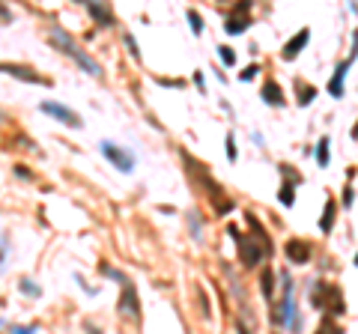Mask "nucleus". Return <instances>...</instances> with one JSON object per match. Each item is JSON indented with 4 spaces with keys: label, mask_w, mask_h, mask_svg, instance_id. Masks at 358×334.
<instances>
[{
    "label": "nucleus",
    "mask_w": 358,
    "mask_h": 334,
    "mask_svg": "<svg viewBox=\"0 0 358 334\" xmlns=\"http://www.w3.org/2000/svg\"><path fill=\"white\" fill-rule=\"evenodd\" d=\"M182 161H185V167H188V173L194 176L197 182L206 188V197H209V203H212V209L218 212V215H227V212H233V200L227 197V191H224V185L218 182V179H212V173H209V167L200 164V161H194L188 152H182Z\"/></svg>",
    "instance_id": "obj_1"
},
{
    "label": "nucleus",
    "mask_w": 358,
    "mask_h": 334,
    "mask_svg": "<svg viewBox=\"0 0 358 334\" xmlns=\"http://www.w3.org/2000/svg\"><path fill=\"white\" fill-rule=\"evenodd\" d=\"M48 39H51V42H54V45H57V48L63 51L66 57H72V60H75L78 66L84 69L87 75H93V78H101V63H96V60H93V57H90L87 51H81V48L75 45V39L66 33V30H60V27H51Z\"/></svg>",
    "instance_id": "obj_2"
},
{
    "label": "nucleus",
    "mask_w": 358,
    "mask_h": 334,
    "mask_svg": "<svg viewBox=\"0 0 358 334\" xmlns=\"http://www.w3.org/2000/svg\"><path fill=\"white\" fill-rule=\"evenodd\" d=\"M227 230L233 233V239H236V248H239V260H242V266H245V268L260 266V260L266 257V251H263L260 242H254V239H248V236H239V230H236L233 224H230Z\"/></svg>",
    "instance_id": "obj_3"
},
{
    "label": "nucleus",
    "mask_w": 358,
    "mask_h": 334,
    "mask_svg": "<svg viewBox=\"0 0 358 334\" xmlns=\"http://www.w3.org/2000/svg\"><path fill=\"white\" fill-rule=\"evenodd\" d=\"M323 293H317L314 296V301L317 304H323V310L326 313H331V316H343L346 313V304H343V293H340V287H320Z\"/></svg>",
    "instance_id": "obj_4"
},
{
    "label": "nucleus",
    "mask_w": 358,
    "mask_h": 334,
    "mask_svg": "<svg viewBox=\"0 0 358 334\" xmlns=\"http://www.w3.org/2000/svg\"><path fill=\"white\" fill-rule=\"evenodd\" d=\"M248 24H251V3H248V0H239V3L227 12L224 30H227V33H242Z\"/></svg>",
    "instance_id": "obj_5"
},
{
    "label": "nucleus",
    "mask_w": 358,
    "mask_h": 334,
    "mask_svg": "<svg viewBox=\"0 0 358 334\" xmlns=\"http://www.w3.org/2000/svg\"><path fill=\"white\" fill-rule=\"evenodd\" d=\"M101 155H105L111 164L117 167V170H123V173H131V170H134V155H131V152H126L123 146L111 143V140H105V143H101Z\"/></svg>",
    "instance_id": "obj_6"
},
{
    "label": "nucleus",
    "mask_w": 358,
    "mask_h": 334,
    "mask_svg": "<svg viewBox=\"0 0 358 334\" xmlns=\"http://www.w3.org/2000/svg\"><path fill=\"white\" fill-rule=\"evenodd\" d=\"M42 110H45V114H51L57 123H63V126H69V129H81V126H84V123H81V117H78L72 107H66V104L45 101V104H42Z\"/></svg>",
    "instance_id": "obj_7"
},
{
    "label": "nucleus",
    "mask_w": 358,
    "mask_h": 334,
    "mask_svg": "<svg viewBox=\"0 0 358 334\" xmlns=\"http://www.w3.org/2000/svg\"><path fill=\"white\" fill-rule=\"evenodd\" d=\"M0 72H6V75H12V78H18V81H27V84H45V87H51L48 78H42L36 69L21 66V63H0Z\"/></svg>",
    "instance_id": "obj_8"
},
{
    "label": "nucleus",
    "mask_w": 358,
    "mask_h": 334,
    "mask_svg": "<svg viewBox=\"0 0 358 334\" xmlns=\"http://www.w3.org/2000/svg\"><path fill=\"white\" fill-rule=\"evenodd\" d=\"M120 313L126 319H140V301H137V290L134 284H123V296H120Z\"/></svg>",
    "instance_id": "obj_9"
},
{
    "label": "nucleus",
    "mask_w": 358,
    "mask_h": 334,
    "mask_svg": "<svg viewBox=\"0 0 358 334\" xmlns=\"http://www.w3.org/2000/svg\"><path fill=\"white\" fill-rule=\"evenodd\" d=\"M284 251H287V257H290L293 266H304V263L311 260V245H308L304 239H290Z\"/></svg>",
    "instance_id": "obj_10"
},
{
    "label": "nucleus",
    "mask_w": 358,
    "mask_h": 334,
    "mask_svg": "<svg viewBox=\"0 0 358 334\" xmlns=\"http://www.w3.org/2000/svg\"><path fill=\"white\" fill-rule=\"evenodd\" d=\"M308 39H311V30L308 27H301L298 33L284 45V60H293V57H298L301 51H304V45H308Z\"/></svg>",
    "instance_id": "obj_11"
},
{
    "label": "nucleus",
    "mask_w": 358,
    "mask_h": 334,
    "mask_svg": "<svg viewBox=\"0 0 358 334\" xmlns=\"http://www.w3.org/2000/svg\"><path fill=\"white\" fill-rule=\"evenodd\" d=\"M281 170H284V176H287V182L281 185V203L284 206H293V200H295V182H301V176H295L293 173V167H287V164H281Z\"/></svg>",
    "instance_id": "obj_12"
},
{
    "label": "nucleus",
    "mask_w": 358,
    "mask_h": 334,
    "mask_svg": "<svg viewBox=\"0 0 358 334\" xmlns=\"http://www.w3.org/2000/svg\"><path fill=\"white\" fill-rule=\"evenodd\" d=\"M349 66H352L349 60H340V63H337V69H334V78L328 81V93H331L334 99H340V96H343V78H346Z\"/></svg>",
    "instance_id": "obj_13"
},
{
    "label": "nucleus",
    "mask_w": 358,
    "mask_h": 334,
    "mask_svg": "<svg viewBox=\"0 0 358 334\" xmlns=\"http://www.w3.org/2000/svg\"><path fill=\"white\" fill-rule=\"evenodd\" d=\"M245 221H248V227L254 230V236H257V242L263 245V251H266V254H272V242H269V233H266V227L260 224V218H257L254 212H248V215H245Z\"/></svg>",
    "instance_id": "obj_14"
},
{
    "label": "nucleus",
    "mask_w": 358,
    "mask_h": 334,
    "mask_svg": "<svg viewBox=\"0 0 358 334\" xmlns=\"http://www.w3.org/2000/svg\"><path fill=\"white\" fill-rule=\"evenodd\" d=\"M84 9L96 18L101 27H108V24H114V12H111V6H101V3H84Z\"/></svg>",
    "instance_id": "obj_15"
},
{
    "label": "nucleus",
    "mask_w": 358,
    "mask_h": 334,
    "mask_svg": "<svg viewBox=\"0 0 358 334\" xmlns=\"http://www.w3.org/2000/svg\"><path fill=\"white\" fill-rule=\"evenodd\" d=\"M263 99H266V104L281 107V104H284V93H281V87H278L275 81H266V84H263Z\"/></svg>",
    "instance_id": "obj_16"
},
{
    "label": "nucleus",
    "mask_w": 358,
    "mask_h": 334,
    "mask_svg": "<svg viewBox=\"0 0 358 334\" xmlns=\"http://www.w3.org/2000/svg\"><path fill=\"white\" fill-rule=\"evenodd\" d=\"M295 96H298V104H311V101L317 99V87L295 78Z\"/></svg>",
    "instance_id": "obj_17"
},
{
    "label": "nucleus",
    "mask_w": 358,
    "mask_h": 334,
    "mask_svg": "<svg viewBox=\"0 0 358 334\" xmlns=\"http://www.w3.org/2000/svg\"><path fill=\"white\" fill-rule=\"evenodd\" d=\"M334 209H337V206H334V200L328 197L326 212H323V218H320V230H323V233H331V227H334Z\"/></svg>",
    "instance_id": "obj_18"
},
{
    "label": "nucleus",
    "mask_w": 358,
    "mask_h": 334,
    "mask_svg": "<svg viewBox=\"0 0 358 334\" xmlns=\"http://www.w3.org/2000/svg\"><path fill=\"white\" fill-rule=\"evenodd\" d=\"M260 287H263V296H266V301H269V304H275V293H272V268H263Z\"/></svg>",
    "instance_id": "obj_19"
},
{
    "label": "nucleus",
    "mask_w": 358,
    "mask_h": 334,
    "mask_svg": "<svg viewBox=\"0 0 358 334\" xmlns=\"http://www.w3.org/2000/svg\"><path fill=\"white\" fill-rule=\"evenodd\" d=\"M317 164L328 167V137H323V140L317 143Z\"/></svg>",
    "instance_id": "obj_20"
},
{
    "label": "nucleus",
    "mask_w": 358,
    "mask_h": 334,
    "mask_svg": "<svg viewBox=\"0 0 358 334\" xmlns=\"http://www.w3.org/2000/svg\"><path fill=\"white\" fill-rule=\"evenodd\" d=\"M21 293H24V296H30V299H39V296H42L39 284H33L30 277H24V281H21Z\"/></svg>",
    "instance_id": "obj_21"
},
{
    "label": "nucleus",
    "mask_w": 358,
    "mask_h": 334,
    "mask_svg": "<svg viewBox=\"0 0 358 334\" xmlns=\"http://www.w3.org/2000/svg\"><path fill=\"white\" fill-rule=\"evenodd\" d=\"M188 21H191V33L194 36L203 33V21H200V12L197 9H188Z\"/></svg>",
    "instance_id": "obj_22"
},
{
    "label": "nucleus",
    "mask_w": 358,
    "mask_h": 334,
    "mask_svg": "<svg viewBox=\"0 0 358 334\" xmlns=\"http://www.w3.org/2000/svg\"><path fill=\"white\" fill-rule=\"evenodd\" d=\"M218 57H221V63H227V66H233V63H236V51H233V48H227V45H221V48H218Z\"/></svg>",
    "instance_id": "obj_23"
},
{
    "label": "nucleus",
    "mask_w": 358,
    "mask_h": 334,
    "mask_svg": "<svg viewBox=\"0 0 358 334\" xmlns=\"http://www.w3.org/2000/svg\"><path fill=\"white\" fill-rule=\"evenodd\" d=\"M257 72H260V66H257V63H251L248 69H242V75H239V78H242V81H251Z\"/></svg>",
    "instance_id": "obj_24"
},
{
    "label": "nucleus",
    "mask_w": 358,
    "mask_h": 334,
    "mask_svg": "<svg viewBox=\"0 0 358 334\" xmlns=\"http://www.w3.org/2000/svg\"><path fill=\"white\" fill-rule=\"evenodd\" d=\"M6 254H9V242H6V236H0V268L6 263Z\"/></svg>",
    "instance_id": "obj_25"
},
{
    "label": "nucleus",
    "mask_w": 358,
    "mask_h": 334,
    "mask_svg": "<svg viewBox=\"0 0 358 334\" xmlns=\"http://www.w3.org/2000/svg\"><path fill=\"white\" fill-rule=\"evenodd\" d=\"M126 45H129L131 57H134V60H140V51H137V42H134V39H131V33H126Z\"/></svg>",
    "instance_id": "obj_26"
},
{
    "label": "nucleus",
    "mask_w": 358,
    "mask_h": 334,
    "mask_svg": "<svg viewBox=\"0 0 358 334\" xmlns=\"http://www.w3.org/2000/svg\"><path fill=\"white\" fill-rule=\"evenodd\" d=\"M188 224H191V233H194V239H200V221H197V212H191V215H188Z\"/></svg>",
    "instance_id": "obj_27"
},
{
    "label": "nucleus",
    "mask_w": 358,
    "mask_h": 334,
    "mask_svg": "<svg viewBox=\"0 0 358 334\" xmlns=\"http://www.w3.org/2000/svg\"><path fill=\"white\" fill-rule=\"evenodd\" d=\"M12 334H36V325H12Z\"/></svg>",
    "instance_id": "obj_28"
},
{
    "label": "nucleus",
    "mask_w": 358,
    "mask_h": 334,
    "mask_svg": "<svg viewBox=\"0 0 358 334\" xmlns=\"http://www.w3.org/2000/svg\"><path fill=\"white\" fill-rule=\"evenodd\" d=\"M227 158L236 161V146H233V134H227Z\"/></svg>",
    "instance_id": "obj_29"
},
{
    "label": "nucleus",
    "mask_w": 358,
    "mask_h": 334,
    "mask_svg": "<svg viewBox=\"0 0 358 334\" xmlns=\"http://www.w3.org/2000/svg\"><path fill=\"white\" fill-rule=\"evenodd\" d=\"M343 206H346V209L352 206V188H349V185L343 188Z\"/></svg>",
    "instance_id": "obj_30"
},
{
    "label": "nucleus",
    "mask_w": 358,
    "mask_h": 334,
    "mask_svg": "<svg viewBox=\"0 0 358 334\" xmlns=\"http://www.w3.org/2000/svg\"><path fill=\"white\" fill-rule=\"evenodd\" d=\"M15 173H18L21 179H30V170H27V167H24V164H18V167H15Z\"/></svg>",
    "instance_id": "obj_31"
},
{
    "label": "nucleus",
    "mask_w": 358,
    "mask_h": 334,
    "mask_svg": "<svg viewBox=\"0 0 358 334\" xmlns=\"http://www.w3.org/2000/svg\"><path fill=\"white\" fill-rule=\"evenodd\" d=\"M352 137H355V140H358V126H355V129H352Z\"/></svg>",
    "instance_id": "obj_32"
},
{
    "label": "nucleus",
    "mask_w": 358,
    "mask_h": 334,
    "mask_svg": "<svg viewBox=\"0 0 358 334\" xmlns=\"http://www.w3.org/2000/svg\"><path fill=\"white\" fill-rule=\"evenodd\" d=\"M355 266H358V254H355Z\"/></svg>",
    "instance_id": "obj_33"
},
{
    "label": "nucleus",
    "mask_w": 358,
    "mask_h": 334,
    "mask_svg": "<svg viewBox=\"0 0 358 334\" xmlns=\"http://www.w3.org/2000/svg\"><path fill=\"white\" fill-rule=\"evenodd\" d=\"M0 325H3V322H0Z\"/></svg>",
    "instance_id": "obj_34"
}]
</instances>
